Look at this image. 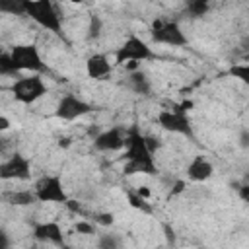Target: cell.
Masks as SVG:
<instances>
[{
    "label": "cell",
    "instance_id": "6da1fadb",
    "mask_svg": "<svg viewBox=\"0 0 249 249\" xmlns=\"http://www.w3.org/2000/svg\"><path fill=\"white\" fill-rule=\"evenodd\" d=\"M154 152L150 150L146 136L140 134L138 128H130L126 132V146H124V175H156L158 173V165L156 160L152 156Z\"/></svg>",
    "mask_w": 249,
    "mask_h": 249
},
{
    "label": "cell",
    "instance_id": "7a4b0ae2",
    "mask_svg": "<svg viewBox=\"0 0 249 249\" xmlns=\"http://www.w3.org/2000/svg\"><path fill=\"white\" fill-rule=\"evenodd\" d=\"M21 10L43 29L62 35V19H60L56 6L51 0H23Z\"/></svg>",
    "mask_w": 249,
    "mask_h": 249
},
{
    "label": "cell",
    "instance_id": "3957f363",
    "mask_svg": "<svg viewBox=\"0 0 249 249\" xmlns=\"http://www.w3.org/2000/svg\"><path fill=\"white\" fill-rule=\"evenodd\" d=\"M47 91H49V88H47V84L43 82V78L39 74L18 78L12 84V95H14V99L19 101V103H23V105H31V103L39 101Z\"/></svg>",
    "mask_w": 249,
    "mask_h": 249
},
{
    "label": "cell",
    "instance_id": "277c9868",
    "mask_svg": "<svg viewBox=\"0 0 249 249\" xmlns=\"http://www.w3.org/2000/svg\"><path fill=\"white\" fill-rule=\"evenodd\" d=\"M10 56H12L16 72L39 74V72H45V68H47L43 62V56L35 45H16L10 51Z\"/></svg>",
    "mask_w": 249,
    "mask_h": 249
},
{
    "label": "cell",
    "instance_id": "5b68a950",
    "mask_svg": "<svg viewBox=\"0 0 249 249\" xmlns=\"http://www.w3.org/2000/svg\"><path fill=\"white\" fill-rule=\"evenodd\" d=\"M35 195L39 202H51V204H66L70 200L68 193L64 191L60 175H43L35 183Z\"/></svg>",
    "mask_w": 249,
    "mask_h": 249
},
{
    "label": "cell",
    "instance_id": "8992f818",
    "mask_svg": "<svg viewBox=\"0 0 249 249\" xmlns=\"http://www.w3.org/2000/svg\"><path fill=\"white\" fill-rule=\"evenodd\" d=\"M152 56H154L152 47L144 39H140L138 35H128L124 39V43L115 53L117 64H126V62H138L140 64L142 60H148Z\"/></svg>",
    "mask_w": 249,
    "mask_h": 249
},
{
    "label": "cell",
    "instance_id": "52a82bcc",
    "mask_svg": "<svg viewBox=\"0 0 249 249\" xmlns=\"http://www.w3.org/2000/svg\"><path fill=\"white\" fill-rule=\"evenodd\" d=\"M152 41L160 45H169V47H183L187 45V35L183 33L177 21L156 19L152 25Z\"/></svg>",
    "mask_w": 249,
    "mask_h": 249
},
{
    "label": "cell",
    "instance_id": "ba28073f",
    "mask_svg": "<svg viewBox=\"0 0 249 249\" xmlns=\"http://www.w3.org/2000/svg\"><path fill=\"white\" fill-rule=\"evenodd\" d=\"M158 124L173 134H181L187 138H193V126H191V119L187 113L183 111H171V109H161L158 113Z\"/></svg>",
    "mask_w": 249,
    "mask_h": 249
},
{
    "label": "cell",
    "instance_id": "9c48e42d",
    "mask_svg": "<svg viewBox=\"0 0 249 249\" xmlns=\"http://www.w3.org/2000/svg\"><path fill=\"white\" fill-rule=\"evenodd\" d=\"M31 177V160L19 152L10 156L0 163V179L2 181H25Z\"/></svg>",
    "mask_w": 249,
    "mask_h": 249
},
{
    "label": "cell",
    "instance_id": "30bf717a",
    "mask_svg": "<svg viewBox=\"0 0 249 249\" xmlns=\"http://www.w3.org/2000/svg\"><path fill=\"white\" fill-rule=\"evenodd\" d=\"M91 111V105L86 103L82 97L74 95V93H66L58 99L56 103V109H54V115L60 119V121H76L84 115H88Z\"/></svg>",
    "mask_w": 249,
    "mask_h": 249
},
{
    "label": "cell",
    "instance_id": "8fae6325",
    "mask_svg": "<svg viewBox=\"0 0 249 249\" xmlns=\"http://www.w3.org/2000/svg\"><path fill=\"white\" fill-rule=\"evenodd\" d=\"M124 146H126V132H123L119 126L103 130L93 140V148L99 152H117L123 150Z\"/></svg>",
    "mask_w": 249,
    "mask_h": 249
},
{
    "label": "cell",
    "instance_id": "7c38bea8",
    "mask_svg": "<svg viewBox=\"0 0 249 249\" xmlns=\"http://www.w3.org/2000/svg\"><path fill=\"white\" fill-rule=\"evenodd\" d=\"M86 72L89 78L93 80H105L111 76L113 72V64L109 62V56L103 53H95L91 56H88L86 60Z\"/></svg>",
    "mask_w": 249,
    "mask_h": 249
},
{
    "label": "cell",
    "instance_id": "4fadbf2b",
    "mask_svg": "<svg viewBox=\"0 0 249 249\" xmlns=\"http://www.w3.org/2000/svg\"><path fill=\"white\" fill-rule=\"evenodd\" d=\"M212 173H214V165L204 156H195L187 163V177L195 183H202V181L210 179Z\"/></svg>",
    "mask_w": 249,
    "mask_h": 249
},
{
    "label": "cell",
    "instance_id": "5bb4252c",
    "mask_svg": "<svg viewBox=\"0 0 249 249\" xmlns=\"http://www.w3.org/2000/svg\"><path fill=\"white\" fill-rule=\"evenodd\" d=\"M33 237L39 239V241L54 243V245H60V243L64 241L62 228H60L56 222H41V224H35V228H33Z\"/></svg>",
    "mask_w": 249,
    "mask_h": 249
},
{
    "label": "cell",
    "instance_id": "9a60e30c",
    "mask_svg": "<svg viewBox=\"0 0 249 249\" xmlns=\"http://www.w3.org/2000/svg\"><path fill=\"white\" fill-rule=\"evenodd\" d=\"M8 200L16 206H29L33 202H37V195L35 191H29V189H19V191H12L8 193Z\"/></svg>",
    "mask_w": 249,
    "mask_h": 249
},
{
    "label": "cell",
    "instance_id": "2e32d148",
    "mask_svg": "<svg viewBox=\"0 0 249 249\" xmlns=\"http://www.w3.org/2000/svg\"><path fill=\"white\" fill-rule=\"evenodd\" d=\"M126 198H128V204H130L132 208H136V210H140V212H144V214H150V212H152V204L148 202V198L140 196L136 191H128Z\"/></svg>",
    "mask_w": 249,
    "mask_h": 249
},
{
    "label": "cell",
    "instance_id": "e0dca14e",
    "mask_svg": "<svg viewBox=\"0 0 249 249\" xmlns=\"http://www.w3.org/2000/svg\"><path fill=\"white\" fill-rule=\"evenodd\" d=\"M230 74H231L235 80H239L241 84H245V86L249 88V64H245V62L233 64V66L230 68Z\"/></svg>",
    "mask_w": 249,
    "mask_h": 249
},
{
    "label": "cell",
    "instance_id": "ac0fdd59",
    "mask_svg": "<svg viewBox=\"0 0 249 249\" xmlns=\"http://www.w3.org/2000/svg\"><path fill=\"white\" fill-rule=\"evenodd\" d=\"M130 84H132V88H134L136 91H140V93H148V89H150V82H148V78H146L140 70L130 74Z\"/></svg>",
    "mask_w": 249,
    "mask_h": 249
},
{
    "label": "cell",
    "instance_id": "d6986e66",
    "mask_svg": "<svg viewBox=\"0 0 249 249\" xmlns=\"http://www.w3.org/2000/svg\"><path fill=\"white\" fill-rule=\"evenodd\" d=\"M103 29V19L99 16H89V23H88V39H97L101 35Z\"/></svg>",
    "mask_w": 249,
    "mask_h": 249
},
{
    "label": "cell",
    "instance_id": "ffe728a7",
    "mask_svg": "<svg viewBox=\"0 0 249 249\" xmlns=\"http://www.w3.org/2000/svg\"><path fill=\"white\" fill-rule=\"evenodd\" d=\"M208 2L206 0H195V2H191L189 6H187V10L193 14V16H204L206 12H208Z\"/></svg>",
    "mask_w": 249,
    "mask_h": 249
},
{
    "label": "cell",
    "instance_id": "44dd1931",
    "mask_svg": "<svg viewBox=\"0 0 249 249\" xmlns=\"http://www.w3.org/2000/svg\"><path fill=\"white\" fill-rule=\"evenodd\" d=\"M0 72L6 76V74H16V68H14V62H12V56L10 53H2L0 54Z\"/></svg>",
    "mask_w": 249,
    "mask_h": 249
},
{
    "label": "cell",
    "instance_id": "7402d4cb",
    "mask_svg": "<svg viewBox=\"0 0 249 249\" xmlns=\"http://www.w3.org/2000/svg\"><path fill=\"white\" fill-rule=\"evenodd\" d=\"M99 249H119V237H115L113 233H105L99 239Z\"/></svg>",
    "mask_w": 249,
    "mask_h": 249
},
{
    "label": "cell",
    "instance_id": "603a6c76",
    "mask_svg": "<svg viewBox=\"0 0 249 249\" xmlns=\"http://www.w3.org/2000/svg\"><path fill=\"white\" fill-rule=\"evenodd\" d=\"M76 231L78 233H84V235H89V233H95V226L91 222H86V220H80L76 224Z\"/></svg>",
    "mask_w": 249,
    "mask_h": 249
},
{
    "label": "cell",
    "instance_id": "cb8c5ba5",
    "mask_svg": "<svg viewBox=\"0 0 249 249\" xmlns=\"http://www.w3.org/2000/svg\"><path fill=\"white\" fill-rule=\"evenodd\" d=\"M185 191H187V181L177 179L175 185H173V189L169 191V196H177V195H181V193H185Z\"/></svg>",
    "mask_w": 249,
    "mask_h": 249
},
{
    "label": "cell",
    "instance_id": "d4e9b609",
    "mask_svg": "<svg viewBox=\"0 0 249 249\" xmlns=\"http://www.w3.org/2000/svg\"><path fill=\"white\" fill-rule=\"evenodd\" d=\"M239 198L249 204V185H241L239 187Z\"/></svg>",
    "mask_w": 249,
    "mask_h": 249
},
{
    "label": "cell",
    "instance_id": "484cf974",
    "mask_svg": "<svg viewBox=\"0 0 249 249\" xmlns=\"http://www.w3.org/2000/svg\"><path fill=\"white\" fill-rule=\"evenodd\" d=\"M97 222L99 224H113V214H99Z\"/></svg>",
    "mask_w": 249,
    "mask_h": 249
},
{
    "label": "cell",
    "instance_id": "4316f807",
    "mask_svg": "<svg viewBox=\"0 0 249 249\" xmlns=\"http://www.w3.org/2000/svg\"><path fill=\"white\" fill-rule=\"evenodd\" d=\"M0 128H2V130H8V128H10V121H8V117H4V115L0 117Z\"/></svg>",
    "mask_w": 249,
    "mask_h": 249
},
{
    "label": "cell",
    "instance_id": "83f0119b",
    "mask_svg": "<svg viewBox=\"0 0 249 249\" xmlns=\"http://www.w3.org/2000/svg\"><path fill=\"white\" fill-rule=\"evenodd\" d=\"M136 193H138L140 196H144V198H150V189H146V187H138Z\"/></svg>",
    "mask_w": 249,
    "mask_h": 249
},
{
    "label": "cell",
    "instance_id": "f1b7e54d",
    "mask_svg": "<svg viewBox=\"0 0 249 249\" xmlns=\"http://www.w3.org/2000/svg\"><path fill=\"white\" fill-rule=\"evenodd\" d=\"M241 146H249V132L247 130L241 134Z\"/></svg>",
    "mask_w": 249,
    "mask_h": 249
},
{
    "label": "cell",
    "instance_id": "f546056e",
    "mask_svg": "<svg viewBox=\"0 0 249 249\" xmlns=\"http://www.w3.org/2000/svg\"><path fill=\"white\" fill-rule=\"evenodd\" d=\"M68 144H70V138H60V140H58V146H60V148H62V146L66 148Z\"/></svg>",
    "mask_w": 249,
    "mask_h": 249
},
{
    "label": "cell",
    "instance_id": "4dcf8cb0",
    "mask_svg": "<svg viewBox=\"0 0 249 249\" xmlns=\"http://www.w3.org/2000/svg\"><path fill=\"white\" fill-rule=\"evenodd\" d=\"M241 62L249 64V51H245V53H243V56H241Z\"/></svg>",
    "mask_w": 249,
    "mask_h": 249
}]
</instances>
